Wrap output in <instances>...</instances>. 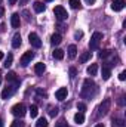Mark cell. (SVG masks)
Instances as JSON below:
<instances>
[{
    "label": "cell",
    "mask_w": 126,
    "mask_h": 127,
    "mask_svg": "<svg viewBox=\"0 0 126 127\" xmlns=\"http://www.w3.org/2000/svg\"><path fill=\"white\" fill-rule=\"evenodd\" d=\"M28 41H30V44H31L33 47H42V40H40V37L36 32H30Z\"/></svg>",
    "instance_id": "obj_7"
},
{
    "label": "cell",
    "mask_w": 126,
    "mask_h": 127,
    "mask_svg": "<svg viewBox=\"0 0 126 127\" xmlns=\"http://www.w3.org/2000/svg\"><path fill=\"white\" fill-rule=\"evenodd\" d=\"M89 59H91V52H83V53H82V56L79 58V62L85 64L86 61H89Z\"/></svg>",
    "instance_id": "obj_21"
},
{
    "label": "cell",
    "mask_w": 126,
    "mask_h": 127,
    "mask_svg": "<svg viewBox=\"0 0 126 127\" xmlns=\"http://www.w3.org/2000/svg\"><path fill=\"white\" fill-rule=\"evenodd\" d=\"M110 55H111V50H108V49L99 52V58H107V56H110Z\"/></svg>",
    "instance_id": "obj_28"
},
{
    "label": "cell",
    "mask_w": 126,
    "mask_h": 127,
    "mask_svg": "<svg viewBox=\"0 0 126 127\" xmlns=\"http://www.w3.org/2000/svg\"><path fill=\"white\" fill-rule=\"evenodd\" d=\"M12 114L15 115V117H19V118H22L24 115H25V112H27V108H25V105L24 103H16V105H13L12 106Z\"/></svg>",
    "instance_id": "obj_2"
},
{
    "label": "cell",
    "mask_w": 126,
    "mask_h": 127,
    "mask_svg": "<svg viewBox=\"0 0 126 127\" xmlns=\"http://www.w3.org/2000/svg\"><path fill=\"white\" fill-rule=\"evenodd\" d=\"M0 127H3V120L0 118Z\"/></svg>",
    "instance_id": "obj_41"
},
{
    "label": "cell",
    "mask_w": 126,
    "mask_h": 127,
    "mask_svg": "<svg viewBox=\"0 0 126 127\" xmlns=\"http://www.w3.org/2000/svg\"><path fill=\"white\" fill-rule=\"evenodd\" d=\"M110 75H111L110 66H108V65H102V78H104V80H108Z\"/></svg>",
    "instance_id": "obj_16"
},
{
    "label": "cell",
    "mask_w": 126,
    "mask_h": 127,
    "mask_svg": "<svg viewBox=\"0 0 126 127\" xmlns=\"http://www.w3.org/2000/svg\"><path fill=\"white\" fill-rule=\"evenodd\" d=\"M12 46H13L15 49L21 46V35H19L18 32H16V34L13 35V38H12Z\"/></svg>",
    "instance_id": "obj_18"
},
{
    "label": "cell",
    "mask_w": 126,
    "mask_h": 127,
    "mask_svg": "<svg viewBox=\"0 0 126 127\" xmlns=\"http://www.w3.org/2000/svg\"><path fill=\"white\" fill-rule=\"evenodd\" d=\"M123 7H125V0H113L111 9H113L114 12H119V10H122Z\"/></svg>",
    "instance_id": "obj_10"
},
{
    "label": "cell",
    "mask_w": 126,
    "mask_h": 127,
    "mask_svg": "<svg viewBox=\"0 0 126 127\" xmlns=\"http://www.w3.org/2000/svg\"><path fill=\"white\" fill-rule=\"evenodd\" d=\"M74 123L79 124V126L83 124V123H85V114H83V112H77V114L74 115Z\"/></svg>",
    "instance_id": "obj_17"
},
{
    "label": "cell",
    "mask_w": 126,
    "mask_h": 127,
    "mask_svg": "<svg viewBox=\"0 0 126 127\" xmlns=\"http://www.w3.org/2000/svg\"><path fill=\"white\" fill-rule=\"evenodd\" d=\"M76 75H77V69H76L74 66H71V68H70V78H74Z\"/></svg>",
    "instance_id": "obj_31"
},
{
    "label": "cell",
    "mask_w": 126,
    "mask_h": 127,
    "mask_svg": "<svg viewBox=\"0 0 126 127\" xmlns=\"http://www.w3.org/2000/svg\"><path fill=\"white\" fill-rule=\"evenodd\" d=\"M52 56H54L55 59H63L64 58V50H61V49H55L54 53H52Z\"/></svg>",
    "instance_id": "obj_22"
},
{
    "label": "cell",
    "mask_w": 126,
    "mask_h": 127,
    "mask_svg": "<svg viewBox=\"0 0 126 127\" xmlns=\"http://www.w3.org/2000/svg\"><path fill=\"white\" fill-rule=\"evenodd\" d=\"M7 1H9V4H15L16 3V0H7Z\"/></svg>",
    "instance_id": "obj_40"
},
{
    "label": "cell",
    "mask_w": 126,
    "mask_h": 127,
    "mask_svg": "<svg viewBox=\"0 0 126 127\" xmlns=\"http://www.w3.org/2000/svg\"><path fill=\"white\" fill-rule=\"evenodd\" d=\"M10 127H24V121H21V120H15V121L10 124Z\"/></svg>",
    "instance_id": "obj_30"
},
{
    "label": "cell",
    "mask_w": 126,
    "mask_h": 127,
    "mask_svg": "<svg viewBox=\"0 0 126 127\" xmlns=\"http://www.w3.org/2000/svg\"><path fill=\"white\" fill-rule=\"evenodd\" d=\"M3 13H4V9H3V7H1V6H0V18H1V16H3Z\"/></svg>",
    "instance_id": "obj_38"
},
{
    "label": "cell",
    "mask_w": 126,
    "mask_h": 127,
    "mask_svg": "<svg viewBox=\"0 0 126 127\" xmlns=\"http://www.w3.org/2000/svg\"><path fill=\"white\" fill-rule=\"evenodd\" d=\"M45 69H46V65H45L43 62L36 64V66H34V71H36V74H37V75H42V74L45 72Z\"/></svg>",
    "instance_id": "obj_12"
},
{
    "label": "cell",
    "mask_w": 126,
    "mask_h": 127,
    "mask_svg": "<svg viewBox=\"0 0 126 127\" xmlns=\"http://www.w3.org/2000/svg\"><path fill=\"white\" fill-rule=\"evenodd\" d=\"M85 1H86L88 4H94V3H95V0H85Z\"/></svg>",
    "instance_id": "obj_39"
},
{
    "label": "cell",
    "mask_w": 126,
    "mask_h": 127,
    "mask_svg": "<svg viewBox=\"0 0 126 127\" xmlns=\"http://www.w3.org/2000/svg\"><path fill=\"white\" fill-rule=\"evenodd\" d=\"M1 58H3V52H0V59H1Z\"/></svg>",
    "instance_id": "obj_43"
},
{
    "label": "cell",
    "mask_w": 126,
    "mask_h": 127,
    "mask_svg": "<svg viewBox=\"0 0 126 127\" xmlns=\"http://www.w3.org/2000/svg\"><path fill=\"white\" fill-rule=\"evenodd\" d=\"M6 78H7V81H9V83H16V84H19V80L16 78V74H15V72H12V71H10V72H7V77H6Z\"/></svg>",
    "instance_id": "obj_19"
},
{
    "label": "cell",
    "mask_w": 126,
    "mask_h": 127,
    "mask_svg": "<svg viewBox=\"0 0 126 127\" xmlns=\"http://www.w3.org/2000/svg\"><path fill=\"white\" fill-rule=\"evenodd\" d=\"M96 72H98V64H91L88 66V74L89 75H96Z\"/></svg>",
    "instance_id": "obj_20"
},
{
    "label": "cell",
    "mask_w": 126,
    "mask_h": 127,
    "mask_svg": "<svg viewBox=\"0 0 126 127\" xmlns=\"http://www.w3.org/2000/svg\"><path fill=\"white\" fill-rule=\"evenodd\" d=\"M19 22H21L19 13H12V16H10V25L13 28H19Z\"/></svg>",
    "instance_id": "obj_11"
},
{
    "label": "cell",
    "mask_w": 126,
    "mask_h": 127,
    "mask_svg": "<svg viewBox=\"0 0 126 127\" xmlns=\"http://www.w3.org/2000/svg\"><path fill=\"white\" fill-rule=\"evenodd\" d=\"M33 58H34V52L28 50V52H25V53L21 56V61H19V62H21V65H22V66H27L28 64L31 62Z\"/></svg>",
    "instance_id": "obj_8"
},
{
    "label": "cell",
    "mask_w": 126,
    "mask_h": 127,
    "mask_svg": "<svg viewBox=\"0 0 126 127\" xmlns=\"http://www.w3.org/2000/svg\"><path fill=\"white\" fill-rule=\"evenodd\" d=\"M101 40H102V34H101V32H94L92 37H91V41H89V49H91V50L98 49Z\"/></svg>",
    "instance_id": "obj_3"
},
{
    "label": "cell",
    "mask_w": 126,
    "mask_h": 127,
    "mask_svg": "<svg viewBox=\"0 0 126 127\" xmlns=\"http://www.w3.org/2000/svg\"><path fill=\"white\" fill-rule=\"evenodd\" d=\"M110 105H111V102H110V99H105L101 105H99V108H98V117H101V115H105L108 111H110Z\"/></svg>",
    "instance_id": "obj_6"
},
{
    "label": "cell",
    "mask_w": 126,
    "mask_h": 127,
    "mask_svg": "<svg viewBox=\"0 0 126 127\" xmlns=\"http://www.w3.org/2000/svg\"><path fill=\"white\" fill-rule=\"evenodd\" d=\"M54 13H55V16H57L58 21H65V19L68 18V13H67V10L64 9L63 6H55Z\"/></svg>",
    "instance_id": "obj_5"
},
{
    "label": "cell",
    "mask_w": 126,
    "mask_h": 127,
    "mask_svg": "<svg viewBox=\"0 0 126 127\" xmlns=\"http://www.w3.org/2000/svg\"><path fill=\"white\" fill-rule=\"evenodd\" d=\"M4 30H6V25L4 24H0V32H4Z\"/></svg>",
    "instance_id": "obj_37"
},
{
    "label": "cell",
    "mask_w": 126,
    "mask_h": 127,
    "mask_svg": "<svg viewBox=\"0 0 126 127\" xmlns=\"http://www.w3.org/2000/svg\"><path fill=\"white\" fill-rule=\"evenodd\" d=\"M95 127H104V124H96Z\"/></svg>",
    "instance_id": "obj_42"
},
{
    "label": "cell",
    "mask_w": 126,
    "mask_h": 127,
    "mask_svg": "<svg viewBox=\"0 0 126 127\" xmlns=\"http://www.w3.org/2000/svg\"><path fill=\"white\" fill-rule=\"evenodd\" d=\"M19 84H16V83H12V84H7L4 89H3V92H1V97L3 99H9L10 96L15 93V90H16V87H18Z\"/></svg>",
    "instance_id": "obj_4"
},
{
    "label": "cell",
    "mask_w": 126,
    "mask_h": 127,
    "mask_svg": "<svg viewBox=\"0 0 126 127\" xmlns=\"http://www.w3.org/2000/svg\"><path fill=\"white\" fill-rule=\"evenodd\" d=\"M48 120L46 118H39L37 120V123H36V127H48Z\"/></svg>",
    "instance_id": "obj_24"
},
{
    "label": "cell",
    "mask_w": 126,
    "mask_h": 127,
    "mask_svg": "<svg viewBox=\"0 0 126 127\" xmlns=\"http://www.w3.org/2000/svg\"><path fill=\"white\" fill-rule=\"evenodd\" d=\"M33 7H34V10H36L37 13H40V12H45V9H46V6H45L42 1H34Z\"/></svg>",
    "instance_id": "obj_14"
},
{
    "label": "cell",
    "mask_w": 126,
    "mask_h": 127,
    "mask_svg": "<svg viewBox=\"0 0 126 127\" xmlns=\"http://www.w3.org/2000/svg\"><path fill=\"white\" fill-rule=\"evenodd\" d=\"M61 41H63V37H61V34H58V32L52 34V37H51V43H52V44L58 46V44H60Z\"/></svg>",
    "instance_id": "obj_13"
},
{
    "label": "cell",
    "mask_w": 126,
    "mask_h": 127,
    "mask_svg": "<svg viewBox=\"0 0 126 127\" xmlns=\"http://www.w3.org/2000/svg\"><path fill=\"white\" fill-rule=\"evenodd\" d=\"M46 1H52V0H46Z\"/></svg>",
    "instance_id": "obj_44"
},
{
    "label": "cell",
    "mask_w": 126,
    "mask_h": 127,
    "mask_svg": "<svg viewBox=\"0 0 126 127\" xmlns=\"http://www.w3.org/2000/svg\"><path fill=\"white\" fill-rule=\"evenodd\" d=\"M37 114H39L37 105H31V106H30V115H31V118H34V117H37Z\"/></svg>",
    "instance_id": "obj_26"
},
{
    "label": "cell",
    "mask_w": 126,
    "mask_h": 127,
    "mask_svg": "<svg viewBox=\"0 0 126 127\" xmlns=\"http://www.w3.org/2000/svg\"><path fill=\"white\" fill-rule=\"evenodd\" d=\"M96 93V84L91 78H86L83 81V87H82V92H80V96L82 97H86V99H91L92 96H95Z\"/></svg>",
    "instance_id": "obj_1"
},
{
    "label": "cell",
    "mask_w": 126,
    "mask_h": 127,
    "mask_svg": "<svg viewBox=\"0 0 126 127\" xmlns=\"http://www.w3.org/2000/svg\"><path fill=\"white\" fill-rule=\"evenodd\" d=\"M0 1H1V0H0Z\"/></svg>",
    "instance_id": "obj_45"
},
{
    "label": "cell",
    "mask_w": 126,
    "mask_h": 127,
    "mask_svg": "<svg viewBox=\"0 0 126 127\" xmlns=\"http://www.w3.org/2000/svg\"><path fill=\"white\" fill-rule=\"evenodd\" d=\"M12 61H13V56H12V53H9L7 56H6V59H4V68H9L10 65H12Z\"/></svg>",
    "instance_id": "obj_23"
},
{
    "label": "cell",
    "mask_w": 126,
    "mask_h": 127,
    "mask_svg": "<svg viewBox=\"0 0 126 127\" xmlns=\"http://www.w3.org/2000/svg\"><path fill=\"white\" fill-rule=\"evenodd\" d=\"M113 127H126V124H125V121H123V120L116 118V120H113Z\"/></svg>",
    "instance_id": "obj_25"
},
{
    "label": "cell",
    "mask_w": 126,
    "mask_h": 127,
    "mask_svg": "<svg viewBox=\"0 0 126 127\" xmlns=\"http://www.w3.org/2000/svg\"><path fill=\"white\" fill-rule=\"evenodd\" d=\"M49 115H51V117H57V115H58V108H57V106H55V108L51 106V108H49Z\"/></svg>",
    "instance_id": "obj_29"
},
{
    "label": "cell",
    "mask_w": 126,
    "mask_h": 127,
    "mask_svg": "<svg viewBox=\"0 0 126 127\" xmlns=\"http://www.w3.org/2000/svg\"><path fill=\"white\" fill-rule=\"evenodd\" d=\"M76 56H77V47H76L74 44L68 46V58H70V59H74Z\"/></svg>",
    "instance_id": "obj_15"
},
{
    "label": "cell",
    "mask_w": 126,
    "mask_h": 127,
    "mask_svg": "<svg viewBox=\"0 0 126 127\" xmlns=\"http://www.w3.org/2000/svg\"><path fill=\"white\" fill-rule=\"evenodd\" d=\"M68 3H70V6H71L73 9H77V7L82 6V4H80V0H70Z\"/></svg>",
    "instance_id": "obj_27"
},
{
    "label": "cell",
    "mask_w": 126,
    "mask_h": 127,
    "mask_svg": "<svg viewBox=\"0 0 126 127\" xmlns=\"http://www.w3.org/2000/svg\"><path fill=\"white\" fill-rule=\"evenodd\" d=\"M57 127H67L65 120H60V121H58V124H57Z\"/></svg>",
    "instance_id": "obj_34"
},
{
    "label": "cell",
    "mask_w": 126,
    "mask_h": 127,
    "mask_svg": "<svg viewBox=\"0 0 126 127\" xmlns=\"http://www.w3.org/2000/svg\"><path fill=\"white\" fill-rule=\"evenodd\" d=\"M77 109H79V112H83V111H86V105L82 103V102H79L77 103Z\"/></svg>",
    "instance_id": "obj_32"
},
{
    "label": "cell",
    "mask_w": 126,
    "mask_h": 127,
    "mask_svg": "<svg viewBox=\"0 0 126 127\" xmlns=\"http://www.w3.org/2000/svg\"><path fill=\"white\" fill-rule=\"evenodd\" d=\"M37 95H39V96H46V93H45L42 89H37Z\"/></svg>",
    "instance_id": "obj_35"
},
{
    "label": "cell",
    "mask_w": 126,
    "mask_h": 127,
    "mask_svg": "<svg viewBox=\"0 0 126 127\" xmlns=\"http://www.w3.org/2000/svg\"><path fill=\"white\" fill-rule=\"evenodd\" d=\"M74 35H76V38H80V37L83 35V32H82V31H77L76 34H74Z\"/></svg>",
    "instance_id": "obj_36"
},
{
    "label": "cell",
    "mask_w": 126,
    "mask_h": 127,
    "mask_svg": "<svg viewBox=\"0 0 126 127\" xmlns=\"http://www.w3.org/2000/svg\"><path fill=\"white\" fill-rule=\"evenodd\" d=\"M67 95H68L67 87H61V89H58V90L55 92V97H57L58 100H64V99H67Z\"/></svg>",
    "instance_id": "obj_9"
},
{
    "label": "cell",
    "mask_w": 126,
    "mask_h": 127,
    "mask_svg": "<svg viewBox=\"0 0 126 127\" xmlns=\"http://www.w3.org/2000/svg\"><path fill=\"white\" fill-rule=\"evenodd\" d=\"M119 80H120V81H125L126 80V72L125 71H122V72L119 74Z\"/></svg>",
    "instance_id": "obj_33"
}]
</instances>
